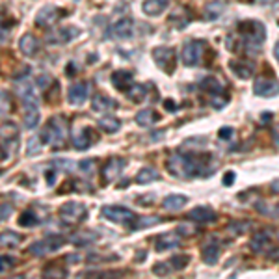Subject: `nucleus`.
<instances>
[{
  "label": "nucleus",
  "instance_id": "1",
  "mask_svg": "<svg viewBox=\"0 0 279 279\" xmlns=\"http://www.w3.org/2000/svg\"><path fill=\"white\" fill-rule=\"evenodd\" d=\"M205 162H207L205 156L175 153L167 158V169H169L171 175H175V177L192 179L195 175H205V171H209V169L205 167Z\"/></svg>",
  "mask_w": 279,
  "mask_h": 279
},
{
  "label": "nucleus",
  "instance_id": "2",
  "mask_svg": "<svg viewBox=\"0 0 279 279\" xmlns=\"http://www.w3.org/2000/svg\"><path fill=\"white\" fill-rule=\"evenodd\" d=\"M240 32H242V35H244L248 52L261 49V45H263V41H265V37H266V28L263 26L261 22L259 21L240 22Z\"/></svg>",
  "mask_w": 279,
  "mask_h": 279
},
{
  "label": "nucleus",
  "instance_id": "3",
  "mask_svg": "<svg viewBox=\"0 0 279 279\" xmlns=\"http://www.w3.org/2000/svg\"><path fill=\"white\" fill-rule=\"evenodd\" d=\"M65 136H67V123L62 118H52L43 129L41 141L56 145V143H62Z\"/></svg>",
  "mask_w": 279,
  "mask_h": 279
},
{
  "label": "nucleus",
  "instance_id": "4",
  "mask_svg": "<svg viewBox=\"0 0 279 279\" xmlns=\"http://www.w3.org/2000/svg\"><path fill=\"white\" fill-rule=\"evenodd\" d=\"M60 220L63 223H67V225H77V223L84 222L86 216H88V209H86V205L78 201H69V203H63L62 207H60Z\"/></svg>",
  "mask_w": 279,
  "mask_h": 279
},
{
  "label": "nucleus",
  "instance_id": "5",
  "mask_svg": "<svg viewBox=\"0 0 279 279\" xmlns=\"http://www.w3.org/2000/svg\"><path fill=\"white\" fill-rule=\"evenodd\" d=\"M63 244H65V238L62 235H47L43 240H37V242H34V244L30 246V253L41 257V255H47V253L60 250Z\"/></svg>",
  "mask_w": 279,
  "mask_h": 279
},
{
  "label": "nucleus",
  "instance_id": "6",
  "mask_svg": "<svg viewBox=\"0 0 279 279\" xmlns=\"http://www.w3.org/2000/svg\"><path fill=\"white\" fill-rule=\"evenodd\" d=\"M203 54H205V43L199 41V39H194V41H188L184 47H182V62L188 67H194L203 60Z\"/></svg>",
  "mask_w": 279,
  "mask_h": 279
},
{
  "label": "nucleus",
  "instance_id": "7",
  "mask_svg": "<svg viewBox=\"0 0 279 279\" xmlns=\"http://www.w3.org/2000/svg\"><path fill=\"white\" fill-rule=\"evenodd\" d=\"M103 216L106 220H110V222H116V223H133L136 214H134L131 209H125V207H116V205H112V207H105L103 209Z\"/></svg>",
  "mask_w": 279,
  "mask_h": 279
},
{
  "label": "nucleus",
  "instance_id": "8",
  "mask_svg": "<svg viewBox=\"0 0 279 279\" xmlns=\"http://www.w3.org/2000/svg\"><path fill=\"white\" fill-rule=\"evenodd\" d=\"M253 91L255 95H261V97H274L279 93V82L276 78L259 77L253 84Z\"/></svg>",
  "mask_w": 279,
  "mask_h": 279
},
{
  "label": "nucleus",
  "instance_id": "9",
  "mask_svg": "<svg viewBox=\"0 0 279 279\" xmlns=\"http://www.w3.org/2000/svg\"><path fill=\"white\" fill-rule=\"evenodd\" d=\"M153 58L154 62L160 65L162 69L166 73H171L175 67V50L169 49V47H158V49L153 50Z\"/></svg>",
  "mask_w": 279,
  "mask_h": 279
},
{
  "label": "nucleus",
  "instance_id": "10",
  "mask_svg": "<svg viewBox=\"0 0 279 279\" xmlns=\"http://www.w3.org/2000/svg\"><path fill=\"white\" fill-rule=\"evenodd\" d=\"M90 95V84L88 82H77L73 84L67 91V101L71 105H82Z\"/></svg>",
  "mask_w": 279,
  "mask_h": 279
},
{
  "label": "nucleus",
  "instance_id": "11",
  "mask_svg": "<svg viewBox=\"0 0 279 279\" xmlns=\"http://www.w3.org/2000/svg\"><path fill=\"white\" fill-rule=\"evenodd\" d=\"M93 140H95V134H93V129H90V127H86V129H75L73 131V145L77 147L78 151L88 149Z\"/></svg>",
  "mask_w": 279,
  "mask_h": 279
},
{
  "label": "nucleus",
  "instance_id": "12",
  "mask_svg": "<svg viewBox=\"0 0 279 279\" xmlns=\"http://www.w3.org/2000/svg\"><path fill=\"white\" fill-rule=\"evenodd\" d=\"M123 164H125V162L119 160V158H110V160L106 162L105 167H103V181H105V184L116 181V177H118V175L121 173V169H123Z\"/></svg>",
  "mask_w": 279,
  "mask_h": 279
},
{
  "label": "nucleus",
  "instance_id": "13",
  "mask_svg": "<svg viewBox=\"0 0 279 279\" xmlns=\"http://www.w3.org/2000/svg\"><path fill=\"white\" fill-rule=\"evenodd\" d=\"M133 30H134L133 19L125 17V19H119V21L114 24L112 34H114V37H118V39H129V37L133 35Z\"/></svg>",
  "mask_w": 279,
  "mask_h": 279
},
{
  "label": "nucleus",
  "instance_id": "14",
  "mask_svg": "<svg viewBox=\"0 0 279 279\" xmlns=\"http://www.w3.org/2000/svg\"><path fill=\"white\" fill-rule=\"evenodd\" d=\"M181 244V235L179 233H164L160 237L156 238V250L158 251H166L171 250V248H177Z\"/></svg>",
  "mask_w": 279,
  "mask_h": 279
},
{
  "label": "nucleus",
  "instance_id": "15",
  "mask_svg": "<svg viewBox=\"0 0 279 279\" xmlns=\"http://www.w3.org/2000/svg\"><path fill=\"white\" fill-rule=\"evenodd\" d=\"M133 78H134L133 71L119 69L112 75V82H114V88H118V90H127V88L133 86Z\"/></svg>",
  "mask_w": 279,
  "mask_h": 279
},
{
  "label": "nucleus",
  "instance_id": "16",
  "mask_svg": "<svg viewBox=\"0 0 279 279\" xmlns=\"http://www.w3.org/2000/svg\"><path fill=\"white\" fill-rule=\"evenodd\" d=\"M188 218L194 220V222L212 223V222H216V212L212 209H209V207H195L194 210H190Z\"/></svg>",
  "mask_w": 279,
  "mask_h": 279
},
{
  "label": "nucleus",
  "instance_id": "17",
  "mask_svg": "<svg viewBox=\"0 0 279 279\" xmlns=\"http://www.w3.org/2000/svg\"><path fill=\"white\" fill-rule=\"evenodd\" d=\"M62 11H58V7H45V9H41L39 11V15H37V24L39 26H49V24H54L60 17H62Z\"/></svg>",
  "mask_w": 279,
  "mask_h": 279
},
{
  "label": "nucleus",
  "instance_id": "18",
  "mask_svg": "<svg viewBox=\"0 0 279 279\" xmlns=\"http://www.w3.org/2000/svg\"><path fill=\"white\" fill-rule=\"evenodd\" d=\"M186 203H188V197L186 195H179V194H173V195H167L164 197V201H162V207L166 210H171V212H177V210H181L186 207Z\"/></svg>",
  "mask_w": 279,
  "mask_h": 279
},
{
  "label": "nucleus",
  "instance_id": "19",
  "mask_svg": "<svg viewBox=\"0 0 279 279\" xmlns=\"http://www.w3.org/2000/svg\"><path fill=\"white\" fill-rule=\"evenodd\" d=\"M223 9H225V2L223 0H212L203 9V17L207 21H214V19H218L223 13Z\"/></svg>",
  "mask_w": 279,
  "mask_h": 279
},
{
  "label": "nucleus",
  "instance_id": "20",
  "mask_svg": "<svg viewBox=\"0 0 279 279\" xmlns=\"http://www.w3.org/2000/svg\"><path fill=\"white\" fill-rule=\"evenodd\" d=\"M91 108L95 112H101V114H106V112H112L118 108V103L114 99H108L105 95H97L91 103Z\"/></svg>",
  "mask_w": 279,
  "mask_h": 279
},
{
  "label": "nucleus",
  "instance_id": "21",
  "mask_svg": "<svg viewBox=\"0 0 279 279\" xmlns=\"http://www.w3.org/2000/svg\"><path fill=\"white\" fill-rule=\"evenodd\" d=\"M171 0H145L143 2V13L147 15H160Z\"/></svg>",
  "mask_w": 279,
  "mask_h": 279
},
{
  "label": "nucleus",
  "instance_id": "22",
  "mask_svg": "<svg viewBox=\"0 0 279 279\" xmlns=\"http://www.w3.org/2000/svg\"><path fill=\"white\" fill-rule=\"evenodd\" d=\"M19 49H21L22 54L34 56L35 50H37V39L32 34H24L21 37V41H19Z\"/></svg>",
  "mask_w": 279,
  "mask_h": 279
},
{
  "label": "nucleus",
  "instance_id": "23",
  "mask_svg": "<svg viewBox=\"0 0 279 279\" xmlns=\"http://www.w3.org/2000/svg\"><path fill=\"white\" fill-rule=\"evenodd\" d=\"M201 88L214 97V95H220V91H223V84L216 77H207L201 80Z\"/></svg>",
  "mask_w": 279,
  "mask_h": 279
},
{
  "label": "nucleus",
  "instance_id": "24",
  "mask_svg": "<svg viewBox=\"0 0 279 279\" xmlns=\"http://www.w3.org/2000/svg\"><path fill=\"white\" fill-rule=\"evenodd\" d=\"M251 248H253V251H263L265 248H270V235L266 231L255 233L251 238Z\"/></svg>",
  "mask_w": 279,
  "mask_h": 279
},
{
  "label": "nucleus",
  "instance_id": "25",
  "mask_svg": "<svg viewBox=\"0 0 279 279\" xmlns=\"http://www.w3.org/2000/svg\"><path fill=\"white\" fill-rule=\"evenodd\" d=\"M21 235L19 233H13V231H4V233H0V246H4V248H17V246L21 244Z\"/></svg>",
  "mask_w": 279,
  "mask_h": 279
},
{
  "label": "nucleus",
  "instance_id": "26",
  "mask_svg": "<svg viewBox=\"0 0 279 279\" xmlns=\"http://www.w3.org/2000/svg\"><path fill=\"white\" fill-rule=\"evenodd\" d=\"M158 119H160V116L154 110H141L136 114V121H138V125H141V127L154 125Z\"/></svg>",
  "mask_w": 279,
  "mask_h": 279
},
{
  "label": "nucleus",
  "instance_id": "27",
  "mask_svg": "<svg viewBox=\"0 0 279 279\" xmlns=\"http://www.w3.org/2000/svg\"><path fill=\"white\" fill-rule=\"evenodd\" d=\"M147 90H149L147 84H133L127 91V95H129V99H133L134 103H140L147 97Z\"/></svg>",
  "mask_w": 279,
  "mask_h": 279
},
{
  "label": "nucleus",
  "instance_id": "28",
  "mask_svg": "<svg viewBox=\"0 0 279 279\" xmlns=\"http://www.w3.org/2000/svg\"><path fill=\"white\" fill-rule=\"evenodd\" d=\"M39 123V110L37 106H24V127L26 129H35Z\"/></svg>",
  "mask_w": 279,
  "mask_h": 279
},
{
  "label": "nucleus",
  "instance_id": "29",
  "mask_svg": "<svg viewBox=\"0 0 279 279\" xmlns=\"http://www.w3.org/2000/svg\"><path fill=\"white\" fill-rule=\"evenodd\" d=\"M231 67H233V73L240 78H248L253 75V63L250 62H231Z\"/></svg>",
  "mask_w": 279,
  "mask_h": 279
},
{
  "label": "nucleus",
  "instance_id": "30",
  "mask_svg": "<svg viewBox=\"0 0 279 279\" xmlns=\"http://www.w3.org/2000/svg\"><path fill=\"white\" fill-rule=\"evenodd\" d=\"M218 257H220V246L218 244H209L203 248V261L207 265H216Z\"/></svg>",
  "mask_w": 279,
  "mask_h": 279
},
{
  "label": "nucleus",
  "instance_id": "31",
  "mask_svg": "<svg viewBox=\"0 0 279 279\" xmlns=\"http://www.w3.org/2000/svg\"><path fill=\"white\" fill-rule=\"evenodd\" d=\"M99 127L105 131V133H118L119 127H121V121L116 118H112V116H105V118L99 119Z\"/></svg>",
  "mask_w": 279,
  "mask_h": 279
},
{
  "label": "nucleus",
  "instance_id": "32",
  "mask_svg": "<svg viewBox=\"0 0 279 279\" xmlns=\"http://www.w3.org/2000/svg\"><path fill=\"white\" fill-rule=\"evenodd\" d=\"M97 240V235L95 233H91V231H80L77 233L75 237L71 238V242L77 246H84V244H91V242H95Z\"/></svg>",
  "mask_w": 279,
  "mask_h": 279
},
{
  "label": "nucleus",
  "instance_id": "33",
  "mask_svg": "<svg viewBox=\"0 0 279 279\" xmlns=\"http://www.w3.org/2000/svg\"><path fill=\"white\" fill-rule=\"evenodd\" d=\"M158 179V173H156V169L153 167H143V169H140L138 177H136V182L140 184H147V182H153Z\"/></svg>",
  "mask_w": 279,
  "mask_h": 279
},
{
  "label": "nucleus",
  "instance_id": "34",
  "mask_svg": "<svg viewBox=\"0 0 279 279\" xmlns=\"http://www.w3.org/2000/svg\"><path fill=\"white\" fill-rule=\"evenodd\" d=\"M156 223H160V218L158 216H147V218H134L133 229H143V227H153Z\"/></svg>",
  "mask_w": 279,
  "mask_h": 279
},
{
  "label": "nucleus",
  "instance_id": "35",
  "mask_svg": "<svg viewBox=\"0 0 279 279\" xmlns=\"http://www.w3.org/2000/svg\"><path fill=\"white\" fill-rule=\"evenodd\" d=\"M37 223H39V218L35 216L32 210L22 212V216L19 218V225H22V227H34V225H37Z\"/></svg>",
  "mask_w": 279,
  "mask_h": 279
},
{
  "label": "nucleus",
  "instance_id": "36",
  "mask_svg": "<svg viewBox=\"0 0 279 279\" xmlns=\"http://www.w3.org/2000/svg\"><path fill=\"white\" fill-rule=\"evenodd\" d=\"M188 263H190L188 255H177V257H173L171 261H169V265H171V268H173V272H179V270H182V268H186Z\"/></svg>",
  "mask_w": 279,
  "mask_h": 279
},
{
  "label": "nucleus",
  "instance_id": "37",
  "mask_svg": "<svg viewBox=\"0 0 279 279\" xmlns=\"http://www.w3.org/2000/svg\"><path fill=\"white\" fill-rule=\"evenodd\" d=\"M0 136L6 138L7 141H11V136L17 138V136H19V131H17V127H15L13 123H6V125H2V129H0Z\"/></svg>",
  "mask_w": 279,
  "mask_h": 279
},
{
  "label": "nucleus",
  "instance_id": "38",
  "mask_svg": "<svg viewBox=\"0 0 279 279\" xmlns=\"http://www.w3.org/2000/svg\"><path fill=\"white\" fill-rule=\"evenodd\" d=\"M15 265V259L9 257V255H0V274L7 272V270H11Z\"/></svg>",
  "mask_w": 279,
  "mask_h": 279
},
{
  "label": "nucleus",
  "instance_id": "39",
  "mask_svg": "<svg viewBox=\"0 0 279 279\" xmlns=\"http://www.w3.org/2000/svg\"><path fill=\"white\" fill-rule=\"evenodd\" d=\"M153 272L156 274V276H169V274L173 272V268L169 265V261H166V263H160V265L154 266Z\"/></svg>",
  "mask_w": 279,
  "mask_h": 279
},
{
  "label": "nucleus",
  "instance_id": "40",
  "mask_svg": "<svg viewBox=\"0 0 279 279\" xmlns=\"http://www.w3.org/2000/svg\"><path fill=\"white\" fill-rule=\"evenodd\" d=\"M39 140H41V136H35V138H32L30 141H28V149H26V151L30 154H34L35 151H39V149H41V143H37Z\"/></svg>",
  "mask_w": 279,
  "mask_h": 279
},
{
  "label": "nucleus",
  "instance_id": "41",
  "mask_svg": "<svg viewBox=\"0 0 279 279\" xmlns=\"http://www.w3.org/2000/svg\"><path fill=\"white\" fill-rule=\"evenodd\" d=\"M43 274H45V278H52V276H60V278H63V276H65V270L56 268V266H49Z\"/></svg>",
  "mask_w": 279,
  "mask_h": 279
},
{
  "label": "nucleus",
  "instance_id": "42",
  "mask_svg": "<svg viewBox=\"0 0 279 279\" xmlns=\"http://www.w3.org/2000/svg\"><path fill=\"white\" fill-rule=\"evenodd\" d=\"M80 167H82L84 171H88V175L95 173V160H91V158H88V160H82V162H80Z\"/></svg>",
  "mask_w": 279,
  "mask_h": 279
},
{
  "label": "nucleus",
  "instance_id": "43",
  "mask_svg": "<svg viewBox=\"0 0 279 279\" xmlns=\"http://www.w3.org/2000/svg\"><path fill=\"white\" fill-rule=\"evenodd\" d=\"M9 110V99H7L6 91H0V112Z\"/></svg>",
  "mask_w": 279,
  "mask_h": 279
},
{
  "label": "nucleus",
  "instance_id": "44",
  "mask_svg": "<svg viewBox=\"0 0 279 279\" xmlns=\"http://www.w3.org/2000/svg\"><path fill=\"white\" fill-rule=\"evenodd\" d=\"M37 86H39V88H41V90H47V88H49L50 84H52V78L49 77V75H41V77L37 78Z\"/></svg>",
  "mask_w": 279,
  "mask_h": 279
},
{
  "label": "nucleus",
  "instance_id": "45",
  "mask_svg": "<svg viewBox=\"0 0 279 279\" xmlns=\"http://www.w3.org/2000/svg\"><path fill=\"white\" fill-rule=\"evenodd\" d=\"M9 214H11V207L9 205H0V222L6 220Z\"/></svg>",
  "mask_w": 279,
  "mask_h": 279
},
{
  "label": "nucleus",
  "instance_id": "46",
  "mask_svg": "<svg viewBox=\"0 0 279 279\" xmlns=\"http://www.w3.org/2000/svg\"><path fill=\"white\" fill-rule=\"evenodd\" d=\"M231 136H233V129H231V127H223L222 131H220V138L227 140V138H231Z\"/></svg>",
  "mask_w": 279,
  "mask_h": 279
},
{
  "label": "nucleus",
  "instance_id": "47",
  "mask_svg": "<svg viewBox=\"0 0 279 279\" xmlns=\"http://www.w3.org/2000/svg\"><path fill=\"white\" fill-rule=\"evenodd\" d=\"M233 181H235V173H233V171H227V175L223 177V184H225V186H229Z\"/></svg>",
  "mask_w": 279,
  "mask_h": 279
},
{
  "label": "nucleus",
  "instance_id": "48",
  "mask_svg": "<svg viewBox=\"0 0 279 279\" xmlns=\"http://www.w3.org/2000/svg\"><path fill=\"white\" fill-rule=\"evenodd\" d=\"M270 188H272L274 194H279V179H276V181L270 184Z\"/></svg>",
  "mask_w": 279,
  "mask_h": 279
},
{
  "label": "nucleus",
  "instance_id": "49",
  "mask_svg": "<svg viewBox=\"0 0 279 279\" xmlns=\"http://www.w3.org/2000/svg\"><path fill=\"white\" fill-rule=\"evenodd\" d=\"M272 134H274V141H276V143L279 145V125H278V127H274Z\"/></svg>",
  "mask_w": 279,
  "mask_h": 279
},
{
  "label": "nucleus",
  "instance_id": "50",
  "mask_svg": "<svg viewBox=\"0 0 279 279\" xmlns=\"http://www.w3.org/2000/svg\"><path fill=\"white\" fill-rule=\"evenodd\" d=\"M67 75H75V65H73V63L67 65Z\"/></svg>",
  "mask_w": 279,
  "mask_h": 279
},
{
  "label": "nucleus",
  "instance_id": "51",
  "mask_svg": "<svg viewBox=\"0 0 279 279\" xmlns=\"http://www.w3.org/2000/svg\"><path fill=\"white\" fill-rule=\"evenodd\" d=\"M164 106H166L167 110H173V108H175V105L171 103V101H166V103H164Z\"/></svg>",
  "mask_w": 279,
  "mask_h": 279
},
{
  "label": "nucleus",
  "instance_id": "52",
  "mask_svg": "<svg viewBox=\"0 0 279 279\" xmlns=\"http://www.w3.org/2000/svg\"><path fill=\"white\" fill-rule=\"evenodd\" d=\"M274 52H276V58H278V62H279V43H276V49H274Z\"/></svg>",
  "mask_w": 279,
  "mask_h": 279
},
{
  "label": "nucleus",
  "instance_id": "53",
  "mask_svg": "<svg viewBox=\"0 0 279 279\" xmlns=\"http://www.w3.org/2000/svg\"><path fill=\"white\" fill-rule=\"evenodd\" d=\"M270 118H272V114H270V112H266V116H263V121H270Z\"/></svg>",
  "mask_w": 279,
  "mask_h": 279
},
{
  "label": "nucleus",
  "instance_id": "54",
  "mask_svg": "<svg viewBox=\"0 0 279 279\" xmlns=\"http://www.w3.org/2000/svg\"><path fill=\"white\" fill-rule=\"evenodd\" d=\"M4 158H6V151L0 147V160H4Z\"/></svg>",
  "mask_w": 279,
  "mask_h": 279
}]
</instances>
